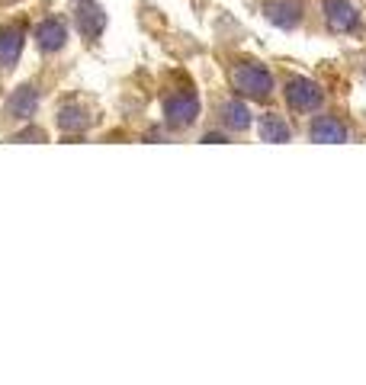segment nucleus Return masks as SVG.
<instances>
[{"label": "nucleus", "mask_w": 366, "mask_h": 385, "mask_svg": "<svg viewBox=\"0 0 366 385\" xmlns=\"http://www.w3.org/2000/svg\"><path fill=\"white\" fill-rule=\"evenodd\" d=\"M261 138L263 141H290V126L280 116H263L261 119Z\"/></svg>", "instance_id": "obj_13"}, {"label": "nucleus", "mask_w": 366, "mask_h": 385, "mask_svg": "<svg viewBox=\"0 0 366 385\" xmlns=\"http://www.w3.org/2000/svg\"><path fill=\"white\" fill-rule=\"evenodd\" d=\"M311 141H318V145H341V141H347V129L334 116H318L311 122Z\"/></svg>", "instance_id": "obj_8"}, {"label": "nucleus", "mask_w": 366, "mask_h": 385, "mask_svg": "<svg viewBox=\"0 0 366 385\" xmlns=\"http://www.w3.org/2000/svg\"><path fill=\"white\" fill-rule=\"evenodd\" d=\"M286 100H290L292 109L309 112V109H318V106H321L325 90H321L318 84H311V81H305V77H296V81L286 84Z\"/></svg>", "instance_id": "obj_3"}, {"label": "nucleus", "mask_w": 366, "mask_h": 385, "mask_svg": "<svg viewBox=\"0 0 366 385\" xmlns=\"http://www.w3.org/2000/svg\"><path fill=\"white\" fill-rule=\"evenodd\" d=\"M74 16H77V29H81L87 39H97V35L103 32V26H106V13L97 7V4H87V0L77 7Z\"/></svg>", "instance_id": "obj_9"}, {"label": "nucleus", "mask_w": 366, "mask_h": 385, "mask_svg": "<svg viewBox=\"0 0 366 385\" xmlns=\"http://www.w3.org/2000/svg\"><path fill=\"white\" fill-rule=\"evenodd\" d=\"M20 52H23V26L20 23L4 26L0 29V64H4V68H13Z\"/></svg>", "instance_id": "obj_7"}, {"label": "nucleus", "mask_w": 366, "mask_h": 385, "mask_svg": "<svg viewBox=\"0 0 366 385\" xmlns=\"http://www.w3.org/2000/svg\"><path fill=\"white\" fill-rule=\"evenodd\" d=\"M35 103H39L35 87H29V84L20 87V90L7 100V116H10V119H20V122L33 119V116H35Z\"/></svg>", "instance_id": "obj_6"}, {"label": "nucleus", "mask_w": 366, "mask_h": 385, "mask_svg": "<svg viewBox=\"0 0 366 385\" xmlns=\"http://www.w3.org/2000/svg\"><path fill=\"white\" fill-rule=\"evenodd\" d=\"M200 116V100L193 93H177V97H167L164 100V119L167 126L173 129H183Z\"/></svg>", "instance_id": "obj_2"}, {"label": "nucleus", "mask_w": 366, "mask_h": 385, "mask_svg": "<svg viewBox=\"0 0 366 385\" xmlns=\"http://www.w3.org/2000/svg\"><path fill=\"white\" fill-rule=\"evenodd\" d=\"M202 141H209V145H215V141H225V138H222V135H215V132H212V135H206V138H202Z\"/></svg>", "instance_id": "obj_15"}, {"label": "nucleus", "mask_w": 366, "mask_h": 385, "mask_svg": "<svg viewBox=\"0 0 366 385\" xmlns=\"http://www.w3.org/2000/svg\"><path fill=\"white\" fill-rule=\"evenodd\" d=\"M325 20H328V29L347 32L357 23V7L350 0H325Z\"/></svg>", "instance_id": "obj_5"}, {"label": "nucleus", "mask_w": 366, "mask_h": 385, "mask_svg": "<svg viewBox=\"0 0 366 385\" xmlns=\"http://www.w3.org/2000/svg\"><path fill=\"white\" fill-rule=\"evenodd\" d=\"M231 84H235V90L241 93V97L263 100L273 90V77H270V71L261 68V64H238V68L231 71Z\"/></svg>", "instance_id": "obj_1"}, {"label": "nucleus", "mask_w": 366, "mask_h": 385, "mask_svg": "<svg viewBox=\"0 0 366 385\" xmlns=\"http://www.w3.org/2000/svg\"><path fill=\"white\" fill-rule=\"evenodd\" d=\"M35 39H39L42 52H58L64 45V39H68V29H64L62 20H45L35 29Z\"/></svg>", "instance_id": "obj_10"}, {"label": "nucleus", "mask_w": 366, "mask_h": 385, "mask_svg": "<svg viewBox=\"0 0 366 385\" xmlns=\"http://www.w3.org/2000/svg\"><path fill=\"white\" fill-rule=\"evenodd\" d=\"M23 138H35V141H45V135H42L39 129H26V132H20V135H16V141H23Z\"/></svg>", "instance_id": "obj_14"}, {"label": "nucleus", "mask_w": 366, "mask_h": 385, "mask_svg": "<svg viewBox=\"0 0 366 385\" xmlns=\"http://www.w3.org/2000/svg\"><path fill=\"white\" fill-rule=\"evenodd\" d=\"M222 119H225L228 129H235V132H241V129L251 126V109L241 103V100H228L225 106H222Z\"/></svg>", "instance_id": "obj_11"}, {"label": "nucleus", "mask_w": 366, "mask_h": 385, "mask_svg": "<svg viewBox=\"0 0 366 385\" xmlns=\"http://www.w3.org/2000/svg\"><path fill=\"white\" fill-rule=\"evenodd\" d=\"M87 112L81 109V106H62V112H58V129L68 135H77L87 129Z\"/></svg>", "instance_id": "obj_12"}, {"label": "nucleus", "mask_w": 366, "mask_h": 385, "mask_svg": "<svg viewBox=\"0 0 366 385\" xmlns=\"http://www.w3.org/2000/svg\"><path fill=\"white\" fill-rule=\"evenodd\" d=\"M267 20L280 29H296L302 20V0H267Z\"/></svg>", "instance_id": "obj_4"}]
</instances>
